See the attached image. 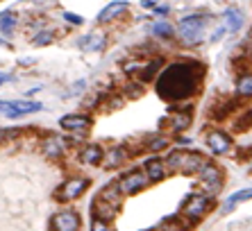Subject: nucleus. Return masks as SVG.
<instances>
[{
    "label": "nucleus",
    "mask_w": 252,
    "mask_h": 231,
    "mask_svg": "<svg viewBox=\"0 0 252 231\" xmlns=\"http://www.w3.org/2000/svg\"><path fill=\"white\" fill-rule=\"evenodd\" d=\"M53 39H55L53 32H39V34H34L32 43L34 46H48V43H53Z\"/></svg>",
    "instance_id": "32"
},
{
    "label": "nucleus",
    "mask_w": 252,
    "mask_h": 231,
    "mask_svg": "<svg viewBox=\"0 0 252 231\" xmlns=\"http://www.w3.org/2000/svg\"><path fill=\"white\" fill-rule=\"evenodd\" d=\"M12 75H5V73H0V86H2V84H7V82H12Z\"/></svg>",
    "instance_id": "39"
},
{
    "label": "nucleus",
    "mask_w": 252,
    "mask_h": 231,
    "mask_svg": "<svg viewBox=\"0 0 252 231\" xmlns=\"http://www.w3.org/2000/svg\"><path fill=\"white\" fill-rule=\"evenodd\" d=\"M80 163L84 165H100L102 163V159H105V150L100 145H96V143H89V145H84L80 150Z\"/></svg>",
    "instance_id": "16"
},
{
    "label": "nucleus",
    "mask_w": 252,
    "mask_h": 231,
    "mask_svg": "<svg viewBox=\"0 0 252 231\" xmlns=\"http://www.w3.org/2000/svg\"><path fill=\"white\" fill-rule=\"evenodd\" d=\"M193 123V111L191 107H186V109H173L171 116L166 120H161V125H168L171 132H184L189 129Z\"/></svg>",
    "instance_id": "9"
},
{
    "label": "nucleus",
    "mask_w": 252,
    "mask_h": 231,
    "mask_svg": "<svg viewBox=\"0 0 252 231\" xmlns=\"http://www.w3.org/2000/svg\"><path fill=\"white\" fill-rule=\"evenodd\" d=\"M159 229L161 231H186V225L182 222V220H177V218H168Z\"/></svg>",
    "instance_id": "31"
},
{
    "label": "nucleus",
    "mask_w": 252,
    "mask_h": 231,
    "mask_svg": "<svg viewBox=\"0 0 252 231\" xmlns=\"http://www.w3.org/2000/svg\"><path fill=\"white\" fill-rule=\"evenodd\" d=\"M53 231H82V218L75 209H61L53 215Z\"/></svg>",
    "instance_id": "8"
},
{
    "label": "nucleus",
    "mask_w": 252,
    "mask_h": 231,
    "mask_svg": "<svg viewBox=\"0 0 252 231\" xmlns=\"http://www.w3.org/2000/svg\"><path fill=\"white\" fill-rule=\"evenodd\" d=\"M248 170L252 172V159H250V161H248Z\"/></svg>",
    "instance_id": "41"
},
{
    "label": "nucleus",
    "mask_w": 252,
    "mask_h": 231,
    "mask_svg": "<svg viewBox=\"0 0 252 231\" xmlns=\"http://www.w3.org/2000/svg\"><path fill=\"white\" fill-rule=\"evenodd\" d=\"M243 20H246L243 12L236 9V7H230V9L225 12V30H230V32H239L241 27H243Z\"/></svg>",
    "instance_id": "20"
},
{
    "label": "nucleus",
    "mask_w": 252,
    "mask_h": 231,
    "mask_svg": "<svg viewBox=\"0 0 252 231\" xmlns=\"http://www.w3.org/2000/svg\"><path fill=\"white\" fill-rule=\"evenodd\" d=\"M41 154L46 159H50V161H57V159H61V154L66 152V141L59 139V136H55V134H50V136H46V139L41 141Z\"/></svg>",
    "instance_id": "12"
},
{
    "label": "nucleus",
    "mask_w": 252,
    "mask_h": 231,
    "mask_svg": "<svg viewBox=\"0 0 252 231\" xmlns=\"http://www.w3.org/2000/svg\"><path fill=\"white\" fill-rule=\"evenodd\" d=\"M236 98H252V73H241L236 79Z\"/></svg>",
    "instance_id": "23"
},
{
    "label": "nucleus",
    "mask_w": 252,
    "mask_h": 231,
    "mask_svg": "<svg viewBox=\"0 0 252 231\" xmlns=\"http://www.w3.org/2000/svg\"><path fill=\"white\" fill-rule=\"evenodd\" d=\"M202 77H205V66L193 59L186 61H175L168 64L155 79V89L161 100H166L171 105L177 102H186L193 98L202 86Z\"/></svg>",
    "instance_id": "1"
},
{
    "label": "nucleus",
    "mask_w": 252,
    "mask_h": 231,
    "mask_svg": "<svg viewBox=\"0 0 252 231\" xmlns=\"http://www.w3.org/2000/svg\"><path fill=\"white\" fill-rule=\"evenodd\" d=\"M141 91H143V84H141V82H136V84H127V86H125V95H130V98H139Z\"/></svg>",
    "instance_id": "34"
},
{
    "label": "nucleus",
    "mask_w": 252,
    "mask_h": 231,
    "mask_svg": "<svg viewBox=\"0 0 252 231\" xmlns=\"http://www.w3.org/2000/svg\"><path fill=\"white\" fill-rule=\"evenodd\" d=\"M127 159H130V152H127V147L123 145H114L109 147V152L105 154V168H120V165L125 163Z\"/></svg>",
    "instance_id": "18"
},
{
    "label": "nucleus",
    "mask_w": 252,
    "mask_h": 231,
    "mask_svg": "<svg viewBox=\"0 0 252 231\" xmlns=\"http://www.w3.org/2000/svg\"><path fill=\"white\" fill-rule=\"evenodd\" d=\"M236 107H239V100H236V98L223 100V105H218V107H213V109H212V118H216V120L227 118L232 111H236Z\"/></svg>",
    "instance_id": "22"
},
{
    "label": "nucleus",
    "mask_w": 252,
    "mask_h": 231,
    "mask_svg": "<svg viewBox=\"0 0 252 231\" xmlns=\"http://www.w3.org/2000/svg\"><path fill=\"white\" fill-rule=\"evenodd\" d=\"M246 199H252V188H243V191L232 193V195L227 197V204L223 206V213H230L234 206L241 204V202H246Z\"/></svg>",
    "instance_id": "25"
},
{
    "label": "nucleus",
    "mask_w": 252,
    "mask_h": 231,
    "mask_svg": "<svg viewBox=\"0 0 252 231\" xmlns=\"http://www.w3.org/2000/svg\"><path fill=\"white\" fill-rule=\"evenodd\" d=\"M148 231H161V229H159V227H157V229H148Z\"/></svg>",
    "instance_id": "42"
},
{
    "label": "nucleus",
    "mask_w": 252,
    "mask_h": 231,
    "mask_svg": "<svg viewBox=\"0 0 252 231\" xmlns=\"http://www.w3.org/2000/svg\"><path fill=\"white\" fill-rule=\"evenodd\" d=\"M91 231H112V222L100 218H91Z\"/></svg>",
    "instance_id": "33"
},
{
    "label": "nucleus",
    "mask_w": 252,
    "mask_h": 231,
    "mask_svg": "<svg viewBox=\"0 0 252 231\" xmlns=\"http://www.w3.org/2000/svg\"><path fill=\"white\" fill-rule=\"evenodd\" d=\"M20 129H0V143L2 141H12V139H19L20 136Z\"/></svg>",
    "instance_id": "35"
},
{
    "label": "nucleus",
    "mask_w": 252,
    "mask_h": 231,
    "mask_svg": "<svg viewBox=\"0 0 252 231\" xmlns=\"http://www.w3.org/2000/svg\"><path fill=\"white\" fill-rule=\"evenodd\" d=\"M143 172H146L148 181H153V184H157V181H161V179H166L168 175V168L166 163L161 161V159H146V163H143Z\"/></svg>",
    "instance_id": "13"
},
{
    "label": "nucleus",
    "mask_w": 252,
    "mask_h": 231,
    "mask_svg": "<svg viewBox=\"0 0 252 231\" xmlns=\"http://www.w3.org/2000/svg\"><path fill=\"white\" fill-rule=\"evenodd\" d=\"M195 177L200 179V184H202V188H205L207 195H216V193H220V188H223V170H220L218 163H213V161H205V165L198 170V175Z\"/></svg>",
    "instance_id": "4"
},
{
    "label": "nucleus",
    "mask_w": 252,
    "mask_h": 231,
    "mask_svg": "<svg viewBox=\"0 0 252 231\" xmlns=\"http://www.w3.org/2000/svg\"><path fill=\"white\" fill-rule=\"evenodd\" d=\"M43 109L41 102L34 100H0V113H5L7 118H19L27 113H37Z\"/></svg>",
    "instance_id": "6"
},
{
    "label": "nucleus",
    "mask_w": 252,
    "mask_h": 231,
    "mask_svg": "<svg viewBox=\"0 0 252 231\" xmlns=\"http://www.w3.org/2000/svg\"><path fill=\"white\" fill-rule=\"evenodd\" d=\"M16 25H19V18H16L9 9L0 12V32H2V34H12L14 30H16Z\"/></svg>",
    "instance_id": "26"
},
{
    "label": "nucleus",
    "mask_w": 252,
    "mask_h": 231,
    "mask_svg": "<svg viewBox=\"0 0 252 231\" xmlns=\"http://www.w3.org/2000/svg\"><path fill=\"white\" fill-rule=\"evenodd\" d=\"M205 25H207V18L200 16V14L184 16L177 25V34H179V39H182V43H186V46L198 43L202 39V34H205Z\"/></svg>",
    "instance_id": "3"
},
{
    "label": "nucleus",
    "mask_w": 252,
    "mask_h": 231,
    "mask_svg": "<svg viewBox=\"0 0 252 231\" xmlns=\"http://www.w3.org/2000/svg\"><path fill=\"white\" fill-rule=\"evenodd\" d=\"M78 46L82 50H86V53H96V50H100V48L105 46V36L102 34H89V36H82Z\"/></svg>",
    "instance_id": "24"
},
{
    "label": "nucleus",
    "mask_w": 252,
    "mask_h": 231,
    "mask_svg": "<svg viewBox=\"0 0 252 231\" xmlns=\"http://www.w3.org/2000/svg\"><path fill=\"white\" fill-rule=\"evenodd\" d=\"M116 184H118L120 195H123V197H125V195L130 197V195L141 193L148 184H150V181H148V177H146V172H143V170H130V172H125V175H123Z\"/></svg>",
    "instance_id": "7"
},
{
    "label": "nucleus",
    "mask_w": 252,
    "mask_h": 231,
    "mask_svg": "<svg viewBox=\"0 0 252 231\" xmlns=\"http://www.w3.org/2000/svg\"><path fill=\"white\" fill-rule=\"evenodd\" d=\"M100 199H105V202H109V204H114L116 209H120V202H123V195H120L118 191V184L116 181H112V184H107L102 191L98 193Z\"/></svg>",
    "instance_id": "21"
},
{
    "label": "nucleus",
    "mask_w": 252,
    "mask_h": 231,
    "mask_svg": "<svg viewBox=\"0 0 252 231\" xmlns=\"http://www.w3.org/2000/svg\"><path fill=\"white\" fill-rule=\"evenodd\" d=\"M93 125V118L86 113H68L59 118V127L66 132H86Z\"/></svg>",
    "instance_id": "11"
},
{
    "label": "nucleus",
    "mask_w": 252,
    "mask_h": 231,
    "mask_svg": "<svg viewBox=\"0 0 252 231\" xmlns=\"http://www.w3.org/2000/svg\"><path fill=\"white\" fill-rule=\"evenodd\" d=\"M207 159L202 157L200 152H186L184 154V161H182V175H198V170L205 165Z\"/></svg>",
    "instance_id": "19"
},
{
    "label": "nucleus",
    "mask_w": 252,
    "mask_h": 231,
    "mask_svg": "<svg viewBox=\"0 0 252 231\" xmlns=\"http://www.w3.org/2000/svg\"><path fill=\"white\" fill-rule=\"evenodd\" d=\"M213 209V197L207 193H193L182 204V218L186 222H198Z\"/></svg>",
    "instance_id": "2"
},
{
    "label": "nucleus",
    "mask_w": 252,
    "mask_h": 231,
    "mask_svg": "<svg viewBox=\"0 0 252 231\" xmlns=\"http://www.w3.org/2000/svg\"><path fill=\"white\" fill-rule=\"evenodd\" d=\"M39 91H41V86H37V89H30V91L25 93V95H27V98H34V95H37Z\"/></svg>",
    "instance_id": "40"
},
{
    "label": "nucleus",
    "mask_w": 252,
    "mask_h": 231,
    "mask_svg": "<svg viewBox=\"0 0 252 231\" xmlns=\"http://www.w3.org/2000/svg\"><path fill=\"white\" fill-rule=\"evenodd\" d=\"M171 145L168 143V139L166 136H153V139H148L146 141V150H150V152H161V150H166V147Z\"/></svg>",
    "instance_id": "30"
},
{
    "label": "nucleus",
    "mask_w": 252,
    "mask_h": 231,
    "mask_svg": "<svg viewBox=\"0 0 252 231\" xmlns=\"http://www.w3.org/2000/svg\"><path fill=\"white\" fill-rule=\"evenodd\" d=\"M155 14H168V5H157L155 7Z\"/></svg>",
    "instance_id": "38"
},
{
    "label": "nucleus",
    "mask_w": 252,
    "mask_h": 231,
    "mask_svg": "<svg viewBox=\"0 0 252 231\" xmlns=\"http://www.w3.org/2000/svg\"><path fill=\"white\" fill-rule=\"evenodd\" d=\"M64 20H68L71 25H82L84 18H82L80 14H71V12H64Z\"/></svg>",
    "instance_id": "36"
},
{
    "label": "nucleus",
    "mask_w": 252,
    "mask_h": 231,
    "mask_svg": "<svg viewBox=\"0 0 252 231\" xmlns=\"http://www.w3.org/2000/svg\"><path fill=\"white\" fill-rule=\"evenodd\" d=\"M205 143H207V147H209L213 154H218V157H223V154H227L232 150V139H230V134H225L223 129H212V132L207 134Z\"/></svg>",
    "instance_id": "10"
},
{
    "label": "nucleus",
    "mask_w": 252,
    "mask_h": 231,
    "mask_svg": "<svg viewBox=\"0 0 252 231\" xmlns=\"http://www.w3.org/2000/svg\"><path fill=\"white\" fill-rule=\"evenodd\" d=\"M127 7H130V2H125V0H114V2H109V5L98 14V23H109V20H114L116 16L125 14Z\"/></svg>",
    "instance_id": "17"
},
{
    "label": "nucleus",
    "mask_w": 252,
    "mask_h": 231,
    "mask_svg": "<svg viewBox=\"0 0 252 231\" xmlns=\"http://www.w3.org/2000/svg\"><path fill=\"white\" fill-rule=\"evenodd\" d=\"M89 184H91V181H89L86 177H71V179H66V181L57 188L55 199L61 202V204H66V202H75V199H80L82 195L86 193Z\"/></svg>",
    "instance_id": "5"
},
{
    "label": "nucleus",
    "mask_w": 252,
    "mask_h": 231,
    "mask_svg": "<svg viewBox=\"0 0 252 231\" xmlns=\"http://www.w3.org/2000/svg\"><path fill=\"white\" fill-rule=\"evenodd\" d=\"M184 154H186V150H173L171 154L166 157V168H168V172H179L182 170V161H184Z\"/></svg>",
    "instance_id": "27"
},
{
    "label": "nucleus",
    "mask_w": 252,
    "mask_h": 231,
    "mask_svg": "<svg viewBox=\"0 0 252 231\" xmlns=\"http://www.w3.org/2000/svg\"><path fill=\"white\" fill-rule=\"evenodd\" d=\"M161 71H164V57H155V59H150L148 64H143V68L139 71L136 79H139L141 84H148V82L157 79V75H159Z\"/></svg>",
    "instance_id": "15"
},
{
    "label": "nucleus",
    "mask_w": 252,
    "mask_h": 231,
    "mask_svg": "<svg viewBox=\"0 0 252 231\" xmlns=\"http://www.w3.org/2000/svg\"><path fill=\"white\" fill-rule=\"evenodd\" d=\"M153 34L155 36H159V39H171L173 34H175V30H173L171 23H166V20H157L153 25Z\"/></svg>",
    "instance_id": "29"
},
{
    "label": "nucleus",
    "mask_w": 252,
    "mask_h": 231,
    "mask_svg": "<svg viewBox=\"0 0 252 231\" xmlns=\"http://www.w3.org/2000/svg\"><path fill=\"white\" fill-rule=\"evenodd\" d=\"M232 129H234V132H239V134L252 129V107H250V109H246V111H241V116L234 120Z\"/></svg>",
    "instance_id": "28"
},
{
    "label": "nucleus",
    "mask_w": 252,
    "mask_h": 231,
    "mask_svg": "<svg viewBox=\"0 0 252 231\" xmlns=\"http://www.w3.org/2000/svg\"><path fill=\"white\" fill-rule=\"evenodd\" d=\"M118 211L120 209H116V206L105 202V199H100L98 195H96V199H93V204H91V218H100V220H107V222H112L118 215Z\"/></svg>",
    "instance_id": "14"
},
{
    "label": "nucleus",
    "mask_w": 252,
    "mask_h": 231,
    "mask_svg": "<svg viewBox=\"0 0 252 231\" xmlns=\"http://www.w3.org/2000/svg\"><path fill=\"white\" fill-rule=\"evenodd\" d=\"M141 7L143 9H153V7H157V0H141Z\"/></svg>",
    "instance_id": "37"
}]
</instances>
